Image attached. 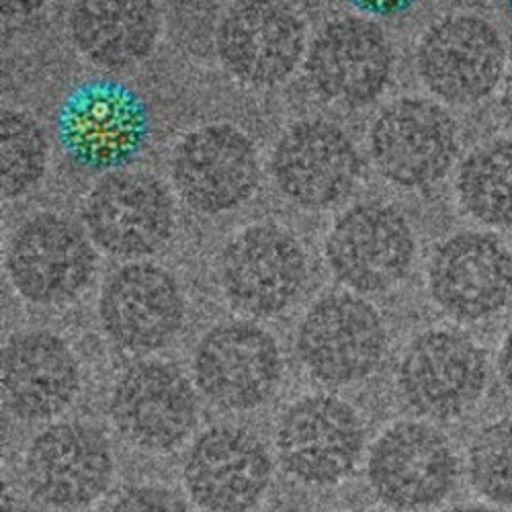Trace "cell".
Returning <instances> with one entry per match:
<instances>
[{
	"label": "cell",
	"instance_id": "6da1fadb",
	"mask_svg": "<svg viewBox=\"0 0 512 512\" xmlns=\"http://www.w3.org/2000/svg\"><path fill=\"white\" fill-rule=\"evenodd\" d=\"M56 134L66 156L89 170H119L140 156L150 138L142 95L115 78H89L64 97Z\"/></svg>",
	"mask_w": 512,
	"mask_h": 512
},
{
	"label": "cell",
	"instance_id": "7a4b0ae2",
	"mask_svg": "<svg viewBox=\"0 0 512 512\" xmlns=\"http://www.w3.org/2000/svg\"><path fill=\"white\" fill-rule=\"evenodd\" d=\"M295 347L306 371L324 386H353L379 369L388 330L361 295L328 293L304 314Z\"/></svg>",
	"mask_w": 512,
	"mask_h": 512
},
{
	"label": "cell",
	"instance_id": "3957f363",
	"mask_svg": "<svg viewBox=\"0 0 512 512\" xmlns=\"http://www.w3.org/2000/svg\"><path fill=\"white\" fill-rule=\"evenodd\" d=\"M279 463L306 486H336L347 480L365 449L359 412L343 398L312 394L291 402L275 433Z\"/></svg>",
	"mask_w": 512,
	"mask_h": 512
},
{
	"label": "cell",
	"instance_id": "277c9868",
	"mask_svg": "<svg viewBox=\"0 0 512 512\" xmlns=\"http://www.w3.org/2000/svg\"><path fill=\"white\" fill-rule=\"evenodd\" d=\"M115 476L109 439L89 422H54L39 431L23 457L27 492L46 508L74 512L103 498Z\"/></svg>",
	"mask_w": 512,
	"mask_h": 512
},
{
	"label": "cell",
	"instance_id": "5b68a950",
	"mask_svg": "<svg viewBox=\"0 0 512 512\" xmlns=\"http://www.w3.org/2000/svg\"><path fill=\"white\" fill-rule=\"evenodd\" d=\"M117 435L146 453H168L195 431L199 404L191 379L173 363L142 359L123 369L109 396Z\"/></svg>",
	"mask_w": 512,
	"mask_h": 512
},
{
	"label": "cell",
	"instance_id": "8992f818",
	"mask_svg": "<svg viewBox=\"0 0 512 512\" xmlns=\"http://www.w3.org/2000/svg\"><path fill=\"white\" fill-rule=\"evenodd\" d=\"M488 386V361L478 343L451 328L418 334L398 365V390L416 414L453 420L472 410Z\"/></svg>",
	"mask_w": 512,
	"mask_h": 512
},
{
	"label": "cell",
	"instance_id": "52a82bcc",
	"mask_svg": "<svg viewBox=\"0 0 512 512\" xmlns=\"http://www.w3.org/2000/svg\"><path fill=\"white\" fill-rule=\"evenodd\" d=\"M367 482L381 504L418 512L441 504L457 482V457L437 426L402 420L369 449Z\"/></svg>",
	"mask_w": 512,
	"mask_h": 512
},
{
	"label": "cell",
	"instance_id": "ba28073f",
	"mask_svg": "<svg viewBox=\"0 0 512 512\" xmlns=\"http://www.w3.org/2000/svg\"><path fill=\"white\" fill-rule=\"evenodd\" d=\"M283 359L277 340L248 320L209 328L193 353L197 390L222 410L248 412L263 406L279 388Z\"/></svg>",
	"mask_w": 512,
	"mask_h": 512
},
{
	"label": "cell",
	"instance_id": "9c48e42d",
	"mask_svg": "<svg viewBox=\"0 0 512 512\" xmlns=\"http://www.w3.org/2000/svg\"><path fill=\"white\" fill-rule=\"evenodd\" d=\"M416 70L424 87L441 101L449 105L480 103L504 78V39L480 15H447L422 35Z\"/></svg>",
	"mask_w": 512,
	"mask_h": 512
},
{
	"label": "cell",
	"instance_id": "30bf717a",
	"mask_svg": "<svg viewBox=\"0 0 512 512\" xmlns=\"http://www.w3.org/2000/svg\"><path fill=\"white\" fill-rule=\"evenodd\" d=\"M369 152L379 175L392 185L431 187L449 173L457 158V123L435 101L404 97L375 117Z\"/></svg>",
	"mask_w": 512,
	"mask_h": 512
},
{
	"label": "cell",
	"instance_id": "8fae6325",
	"mask_svg": "<svg viewBox=\"0 0 512 512\" xmlns=\"http://www.w3.org/2000/svg\"><path fill=\"white\" fill-rule=\"evenodd\" d=\"M308 261L302 244L275 224H254L222 250L220 285L242 314L271 318L283 314L304 291Z\"/></svg>",
	"mask_w": 512,
	"mask_h": 512
},
{
	"label": "cell",
	"instance_id": "7c38bea8",
	"mask_svg": "<svg viewBox=\"0 0 512 512\" xmlns=\"http://www.w3.org/2000/svg\"><path fill=\"white\" fill-rule=\"evenodd\" d=\"M87 230L58 213H37L19 226L7 250V273L23 300L64 306L89 287L95 248Z\"/></svg>",
	"mask_w": 512,
	"mask_h": 512
},
{
	"label": "cell",
	"instance_id": "4fadbf2b",
	"mask_svg": "<svg viewBox=\"0 0 512 512\" xmlns=\"http://www.w3.org/2000/svg\"><path fill=\"white\" fill-rule=\"evenodd\" d=\"M324 252L332 275L353 293H383L410 273L416 240L402 211L361 203L336 220Z\"/></svg>",
	"mask_w": 512,
	"mask_h": 512
},
{
	"label": "cell",
	"instance_id": "5bb4252c",
	"mask_svg": "<svg viewBox=\"0 0 512 512\" xmlns=\"http://www.w3.org/2000/svg\"><path fill=\"white\" fill-rule=\"evenodd\" d=\"M82 224L103 252L138 261L164 248L173 236L175 207L158 179L115 170L91 189Z\"/></svg>",
	"mask_w": 512,
	"mask_h": 512
},
{
	"label": "cell",
	"instance_id": "9a60e30c",
	"mask_svg": "<svg viewBox=\"0 0 512 512\" xmlns=\"http://www.w3.org/2000/svg\"><path fill=\"white\" fill-rule=\"evenodd\" d=\"M187 304L168 269L134 261L111 273L101 289L99 320L111 343L132 355L164 349L181 332Z\"/></svg>",
	"mask_w": 512,
	"mask_h": 512
},
{
	"label": "cell",
	"instance_id": "2e32d148",
	"mask_svg": "<svg viewBox=\"0 0 512 512\" xmlns=\"http://www.w3.org/2000/svg\"><path fill=\"white\" fill-rule=\"evenodd\" d=\"M273 459L265 443L242 426L218 424L189 447L183 482L205 512H250L267 496Z\"/></svg>",
	"mask_w": 512,
	"mask_h": 512
},
{
	"label": "cell",
	"instance_id": "e0dca14e",
	"mask_svg": "<svg viewBox=\"0 0 512 512\" xmlns=\"http://www.w3.org/2000/svg\"><path fill=\"white\" fill-rule=\"evenodd\" d=\"M224 68L252 87L287 80L306 52V27L285 0H236L216 35Z\"/></svg>",
	"mask_w": 512,
	"mask_h": 512
},
{
	"label": "cell",
	"instance_id": "ac0fdd59",
	"mask_svg": "<svg viewBox=\"0 0 512 512\" xmlns=\"http://www.w3.org/2000/svg\"><path fill=\"white\" fill-rule=\"evenodd\" d=\"M259 179L254 144L226 123L187 134L173 156V183L181 199L205 216H220L246 203Z\"/></svg>",
	"mask_w": 512,
	"mask_h": 512
},
{
	"label": "cell",
	"instance_id": "d6986e66",
	"mask_svg": "<svg viewBox=\"0 0 512 512\" xmlns=\"http://www.w3.org/2000/svg\"><path fill=\"white\" fill-rule=\"evenodd\" d=\"M433 302L459 322H480L512 300V254L492 234L459 232L437 246L429 265Z\"/></svg>",
	"mask_w": 512,
	"mask_h": 512
},
{
	"label": "cell",
	"instance_id": "ffe728a7",
	"mask_svg": "<svg viewBox=\"0 0 512 512\" xmlns=\"http://www.w3.org/2000/svg\"><path fill=\"white\" fill-rule=\"evenodd\" d=\"M271 170L285 199L306 209H326L353 191L361 175V158L338 125L302 121L277 142Z\"/></svg>",
	"mask_w": 512,
	"mask_h": 512
},
{
	"label": "cell",
	"instance_id": "44dd1931",
	"mask_svg": "<svg viewBox=\"0 0 512 512\" xmlns=\"http://www.w3.org/2000/svg\"><path fill=\"white\" fill-rule=\"evenodd\" d=\"M394 70L392 46L379 25L361 17L328 23L310 48L306 72L312 87L345 107L373 103Z\"/></svg>",
	"mask_w": 512,
	"mask_h": 512
},
{
	"label": "cell",
	"instance_id": "7402d4cb",
	"mask_svg": "<svg viewBox=\"0 0 512 512\" xmlns=\"http://www.w3.org/2000/svg\"><path fill=\"white\" fill-rule=\"evenodd\" d=\"M82 371L74 349L52 330H19L3 349V396L21 420H50L72 406Z\"/></svg>",
	"mask_w": 512,
	"mask_h": 512
},
{
	"label": "cell",
	"instance_id": "603a6c76",
	"mask_svg": "<svg viewBox=\"0 0 512 512\" xmlns=\"http://www.w3.org/2000/svg\"><path fill=\"white\" fill-rule=\"evenodd\" d=\"M70 35L84 58L119 70L152 54L160 35V13L154 0H76Z\"/></svg>",
	"mask_w": 512,
	"mask_h": 512
},
{
	"label": "cell",
	"instance_id": "cb8c5ba5",
	"mask_svg": "<svg viewBox=\"0 0 512 512\" xmlns=\"http://www.w3.org/2000/svg\"><path fill=\"white\" fill-rule=\"evenodd\" d=\"M457 197L476 222L512 228V140L486 142L461 162Z\"/></svg>",
	"mask_w": 512,
	"mask_h": 512
},
{
	"label": "cell",
	"instance_id": "d4e9b609",
	"mask_svg": "<svg viewBox=\"0 0 512 512\" xmlns=\"http://www.w3.org/2000/svg\"><path fill=\"white\" fill-rule=\"evenodd\" d=\"M48 140L41 125L23 111L0 117V177L5 199H19L31 191L48 166Z\"/></svg>",
	"mask_w": 512,
	"mask_h": 512
},
{
	"label": "cell",
	"instance_id": "484cf974",
	"mask_svg": "<svg viewBox=\"0 0 512 512\" xmlns=\"http://www.w3.org/2000/svg\"><path fill=\"white\" fill-rule=\"evenodd\" d=\"M467 474L478 494L512 508V418L480 429L467 449Z\"/></svg>",
	"mask_w": 512,
	"mask_h": 512
},
{
	"label": "cell",
	"instance_id": "4316f807",
	"mask_svg": "<svg viewBox=\"0 0 512 512\" xmlns=\"http://www.w3.org/2000/svg\"><path fill=\"white\" fill-rule=\"evenodd\" d=\"M105 512H191L187 500L175 490L156 484L132 486L117 494Z\"/></svg>",
	"mask_w": 512,
	"mask_h": 512
},
{
	"label": "cell",
	"instance_id": "83f0119b",
	"mask_svg": "<svg viewBox=\"0 0 512 512\" xmlns=\"http://www.w3.org/2000/svg\"><path fill=\"white\" fill-rule=\"evenodd\" d=\"M347 3L363 15L392 19L414 9L420 0H347Z\"/></svg>",
	"mask_w": 512,
	"mask_h": 512
},
{
	"label": "cell",
	"instance_id": "f1b7e54d",
	"mask_svg": "<svg viewBox=\"0 0 512 512\" xmlns=\"http://www.w3.org/2000/svg\"><path fill=\"white\" fill-rule=\"evenodd\" d=\"M50 0H0L3 5V13L7 17H25L33 15L39 9H44Z\"/></svg>",
	"mask_w": 512,
	"mask_h": 512
},
{
	"label": "cell",
	"instance_id": "f546056e",
	"mask_svg": "<svg viewBox=\"0 0 512 512\" xmlns=\"http://www.w3.org/2000/svg\"><path fill=\"white\" fill-rule=\"evenodd\" d=\"M498 369H500L506 390L512 394V328L508 330V334L502 340L500 355H498Z\"/></svg>",
	"mask_w": 512,
	"mask_h": 512
},
{
	"label": "cell",
	"instance_id": "4dcf8cb0",
	"mask_svg": "<svg viewBox=\"0 0 512 512\" xmlns=\"http://www.w3.org/2000/svg\"><path fill=\"white\" fill-rule=\"evenodd\" d=\"M502 111L506 121L512 125V66L506 72V82H504V93H502Z\"/></svg>",
	"mask_w": 512,
	"mask_h": 512
},
{
	"label": "cell",
	"instance_id": "1f68e13d",
	"mask_svg": "<svg viewBox=\"0 0 512 512\" xmlns=\"http://www.w3.org/2000/svg\"><path fill=\"white\" fill-rule=\"evenodd\" d=\"M447 512H500L492 506H484V504H461V506H453Z\"/></svg>",
	"mask_w": 512,
	"mask_h": 512
},
{
	"label": "cell",
	"instance_id": "d6a6232c",
	"mask_svg": "<svg viewBox=\"0 0 512 512\" xmlns=\"http://www.w3.org/2000/svg\"><path fill=\"white\" fill-rule=\"evenodd\" d=\"M349 512H386V510H379V508H359V510H349Z\"/></svg>",
	"mask_w": 512,
	"mask_h": 512
},
{
	"label": "cell",
	"instance_id": "836d02e7",
	"mask_svg": "<svg viewBox=\"0 0 512 512\" xmlns=\"http://www.w3.org/2000/svg\"><path fill=\"white\" fill-rule=\"evenodd\" d=\"M504 5H506V11H508L510 17H512V0H504Z\"/></svg>",
	"mask_w": 512,
	"mask_h": 512
}]
</instances>
